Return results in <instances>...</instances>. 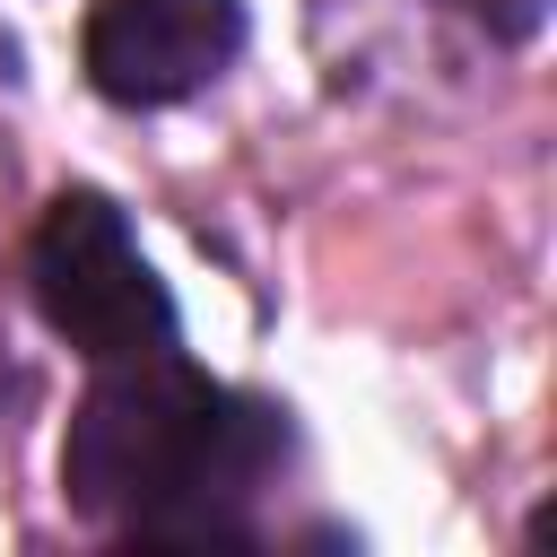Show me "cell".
I'll return each mask as SVG.
<instances>
[{"instance_id": "obj_1", "label": "cell", "mask_w": 557, "mask_h": 557, "mask_svg": "<svg viewBox=\"0 0 557 557\" xmlns=\"http://www.w3.org/2000/svg\"><path fill=\"white\" fill-rule=\"evenodd\" d=\"M287 453V418L183 366L174 348L113 357L61 435V496L104 531L148 540H235L270 461Z\"/></svg>"}, {"instance_id": "obj_2", "label": "cell", "mask_w": 557, "mask_h": 557, "mask_svg": "<svg viewBox=\"0 0 557 557\" xmlns=\"http://www.w3.org/2000/svg\"><path fill=\"white\" fill-rule=\"evenodd\" d=\"M26 278H35L44 322L96 366L174 348V296L139 261V244L104 191H61L44 209V226L26 244Z\"/></svg>"}, {"instance_id": "obj_3", "label": "cell", "mask_w": 557, "mask_h": 557, "mask_svg": "<svg viewBox=\"0 0 557 557\" xmlns=\"http://www.w3.org/2000/svg\"><path fill=\"white\" fill-rule=\"evenodd\" d=\"M244 52V0H96L78 61L113 104H183Z\"/></svg>"}, {"instance_id": "obj_4", "label": "cell", "mask_w": 557, "mask_h": 557, "mask_svg": "<svg viewBox=\"0 0 557 557\" xmlns=\"http://www.w3.org/2000/svg\"><path fill=\"white\" fill-rule=\"evenodd\" d=\"M461 17L487 26L496 44H531V35L548 26V0H461Z\"/></svg>"}, {"instance_id": "obj_5", "label": "cell", "mask_w": 557, "mask_h": 557, "mask_svg": "<svg viewBox=\"0 0 557 557\" xmlns=\"http://www.w3.org/2000/svg\"><path fill=\"white\" fill-rule=\"evenodd\" d=\"M0 400H9V348H0Z\"/></svg>"}]
</instances>
